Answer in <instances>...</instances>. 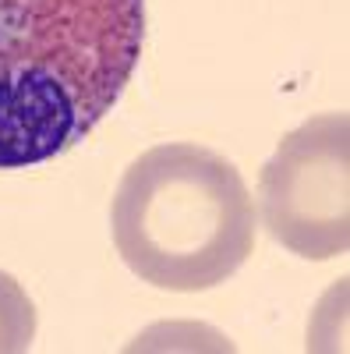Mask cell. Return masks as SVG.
Instances as JSON below:
<instances>
[{"label":"cell","instance_id":"obj_2","mask_svg":"<svg viewBox=\"0 0 350 354\" xmlns=\"http://www.w3.org/2000/svg\"><path fill=\"white\" fill-rule=\"evenodd\" d=\"M110 223L128 270L173 294L223 283L255 248V198L241 170L198 142L142 153L117 185Z\"/></svg>","mask_w":350,"mask_h":354},{"label":"cell","instance_id":"obj_4","mask_svg":"<svg viewBox=\"0 0 350 354\" xmlns=\"http://www.w3.org/2000/svg\"><path fill=\"white\" fill-rule=\"evenodd\" d=\"M36 340V305L11 273H0V354L28 351Z\"/></svg>","mask_w":350,"mask_h":354},{"label":"cell","instance_id":"obj_3","mask_svg":"<svg viewBox=\"0 0 350 354\" xmlns=\"http://www.w3.org/2000/svg\"><path fill=\"white\" fill-rule=\"evenodd\" d=\"M262 223L286 252L311 262L350 248V121L318 113L286 131L258 174Z\"/></svg>","mask_w":350,"mask_h":354},{"label":"cell","instance_id":"obj_1","mask_svg":"<svg viewBox=\"0 0 350 354\" xmlns=\"http://www.w3.org/2000/svg\"><path fill=\"white\" fill-rule=\"evenodd\" d=\"M145 0H0V170L68 153L117 106Z\"/></svg>","mask_w":350,"mask_h":354}]
</instances>
